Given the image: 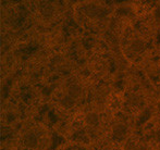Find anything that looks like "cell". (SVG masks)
I'll use <instances>...</instances> for the list:
<instances>
[{
    "label": "cell",
    "mask_w": 160,
    "mask_h": 150,
    "mask_svg": "<svg viewBox=\"0 0 160 150\" xmlns=\"http://www.w3.org/2000/svg\"><path fill=\"white\" fill-rule=\"evenodd\" d=\"M40 10H42V13L44 15H50L52 13V7L51 4L47 3V2H44V3L40 6Z\"/></svg>",
    "instance_id": "obj_8"
},
{
    "label": "cell",
    "mask_w": 160,
    "mask_h": 150,
    "mask_svg": "<svg viewBox=\"0 0 160 150\" xmlns=\"http://www.w3.org/2000/svg\"><path fill=\"white\" fill-rule=\"evenodd\" d=\"M81 95H82V88H81L80 85L72 84L71 86L69 87V96L71 98H73L74 100H75L76 98L81 97Z\"/></svg>",
    "instance_id": "obj_3"
},
{
    "label": "cell",
    "mask_w": 160,
    "mask_h": 150,
    "mask_svg": "<svg viewBox=\"0 0 160 150\" xmlns=\"http://www.w3.org/2000/svg\"><path fill=\"white\" fill-rule=\"evenodd\" d=\"M24 144H25V146H28V148H34V147L37 146V137H36L35 134L33 133H30L28 134V135L24 136V139H23Z\"/></svg>",
    "instance_id": "obj_2"
},
{
    "label": "cell",
    "mask_w": 160,
    "mask_h": 150,
    "mask_svg": "<svg viewBox=\"0 0 160 150\" xmlns=\"http://www.w3.org/2000/svg\"><path fill=\"white\" fill-rule=\"evenodd\" d=\"M125 150H139L138 147H136V146H134L133 144H130V145H128L127 147H125Z\"/></svg>",
    "instance_id": "obj_10"
},
{
    "label": "cell",
    "mask_w": 160,
    "mask_h": 150,
    "mask_svg": "<svg viewBox=\"0 0 160 150\" xmlns=\"http://www.w3.org/2000/svg\"><path fill=\"white\" fill-rule=\"evenodd\" d=\"M74 102H75V100L70 97V96H64V97H62L61 100H60V104L63 107H67V108H70V107L74 106Z\"/></svg>",
    "instance_id": "obj_7"
},
{
    "label": "cell",
    "mask_w": 160,
    "mask_h": 150,
    "mask_svg": "<svg viewBox=\"0 0 160 150\" xmlns=\"http://www.w3.org/2000/svg\"><path fill=\"white\" fill-rule=\"evenodd\" d=\"M85 121H86V123L88 125H96V124H98V122H99V116L94 112H89L86 115Z\"/></svg>",
    "instance_id": "obj_6"
},
{
    "label": "cell",
    "mask_w": 160,
    "mask_h": 150,
    "mask_svg": "<svg viewBox=\"0 0 160 150\" xmlns=\"http://www.w3.org/2000/svg\"><path fill=\"white\" fill-rule=\"evenodd\" d=\"M131 50L133 52H141L144 50V42L139 39H136L131 44Z\"/></svg>",
    "instance_id": "obj_5"
},
{
    "label": "cell",
    "mask_w": 160,
    "mask_h": 150,
    "mask_svg": "<svg viewBox=\"0 0 160 150\" xmlns=\"http://www.w3.org/2000/svg\"><path fill=\"white\" fill-rule=\"evenodd\" d=\"M84 11L88 17H99L100 15V9L97 8L94 4H89V6H85L84 7Z\"/></svg>",
    "instance_id": "obj_4"
},
{
    "label": "cell",
    "mask_w": 160,
    "mask_h": 150,
    "mask_svg": "<svg viewBox=\"0 0 160 150\" xmlns=\"http://www.w3.org/2000/svg\"><path fill=\"white\" fill-rule=\"evenodd\" d=\"M128 102L132 104V106H139V104H142L141 98H139L137 95H135V94H132V95L128 96Z\"/></svg>",
    "instance_id": "obj_9"
},
{
    "label": "cell",
    "mask_w": 160,
    "mask_h": 150,
    "mask_svg": "<svg viewBox=\"0 0 160 150\" xmlns=\"http://www.w3.org/2000/svg\"><path fill=\"white\" fill-rule=\"evenodd\" d=\"M127 134V126L123 124H117L113 128V137L114 139L121 140L125 137Z\"/></svg>",
    "instance_id": "obj_1"
}]
</instances>
